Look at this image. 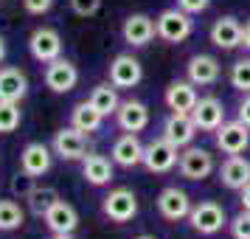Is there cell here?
Returning <instances> with one entry per match:
<instances>
[{
    "label": "cell",
    "instance_id": "obj_1",
    "mask_svg": "<svg viewBox=\"0 0 250 239\" xmlns=\"http://www.w3.org/2000/svg\"><path fill=\"white\" fill-rule=\"evenodd\" d=\"M158 37L163 43H171V45H177L183 40H188L194 31V20L188 12H183V9H166V12L158 14Z\"/></svg>",
    "mask_w": 250,
    "mask_h": 239
},
{
    "label": "cell",
    "instance_id": "obj_2",
    "mask_svg": "<svg viewBox=\"0 0 250 239\" xmlns=\"http://www.w3.org/2000/svg\"><path fill=\"white\" fill-rule=\"evenodd\" d=\"M188 222L197 234H203V237H214L219 234L222 228L228 225V214L225 208L214 200H203L200 205H191V214H188Z\"/></svg>",
    "mask_w": 250,
    "mask_h": 239
},
{
    "label": "cell",
    "instance_id": "obj_3",
    "mask_svg": "<svg viewBox=\"0 0 250 239\" xmlns=\"http://www.w3.org/2000/svg\"><path fill=\"white\" fill-rule=\"evenodd\" d=\"M177 160H180V149L174 147L171 141H166L163 135L149 141L146 147H144V166L152 174H163V172L174 169Z\"/></svg>",
    "mask_w": 250,
    "mask_h": 239
},
{
    "label": "cell",
    "instance_id": "obj_4",
    "mask_svg": "<svg viewBox=\"0 0 250 239\" xmlns=\"http://www.w3.org/2000/svg\"><path fill=\"white\" fill-rule=\"evenodd\" d=\"M28 51H31V57L37 62L48 65V62L62 57V37H59L57 28H48V25L34 28L31 37H28Z\"/></svg>",
    "mask_w": 250,
    "mask_h": 239
},
{
    "label": "cell",
    "instance_id": "obj_5",
    "mask_svg": "<svg viewBox=\"0 0 250 239\" xmlns=\"http://www.w3.org/2000/svg\"><path fill=\"white\" fill-rule=\"evenodd\" d=\"M102 211L110 222H129L138 214V197L132 189H113V192L104 197Z\"/></svg>",
    "mask_w": 250,
    "mask_h": 239
},
{
    "label": "cell",
    "instance_id": "obj_6",
    "mask_svg": "<svg viewBox=\"0 0 250 239\" xmlns=\"http://www.w3.org/2000/svg\"><path fill=\"white\" fill-rule=\"evenodd\" d=\"M177 169H180V174L186 180H205L214 172V155L200 147H183Z\"/></svg>",
    "mask_w": 250,
    "mask_h": 239
},
{
    "label": "cell",
    "instance_id": "obj_7",
    "mask_svg": "<svg viewBox=\"0 0 250 239\" xmlns=\"http://www.w3.org/2000/svg\"><path fill=\"white\" fill-rule=\"evenodd\" d=\"M51 149H54V155L62 158V160H82L84 158V152H87V135L79 132L73 124L62 127L57 135H54Z\"/></svg>",
    "mask_w": 250,
    "mask_h": 239
},
{
    "label": "cell",
    "instance_id": "obj_8",
    "mask_svg": "<svg viewBox=\"0 0 250 239\" xmlns=\"http://www.w3.org/2000/svg\"><path fill=\"white\" fill-rule=\"evenodd\" d=\"M216 147L225 155H242L250 147V127L242 121H222L216 130Z\"/></svg>",
    "mask_w": 250,
    "mask_h": 239
},
{
    "label": "cell",
    "instance_id": "obj_9",
    "mask_svg": "<svg viewBox=\"0 0 250 239\" xmlns=\"http://www.w3.org/2000/svg\"><path fill=\"white\" fill-rule=\"evenodd\" d=\"M51 163H54V155H51V149L45 144H40V141H31V144H25V149L20 152V172H23L25 177H42L48 169H51Z\"/></svg>",
    "mask_w": 250,
    "mask_h": 239
},
{
    "label": "cell",
    "instance_id": "obj_10",
    "mask_svg": "<svg viewBox=\"0 0 250 239\" xmlns=\"http://www.w3.org/2000/svg\"><path fill=\"white\" fill-rule=\"evenodd\" d=\"M141 79H144V65H141L132 54H118V57L110 62V82H113L118 90L135 87Z\"/></svg>",
    "mask_w": 250,
    "mask_h": 239
},
{
    "label": "cell",
    "instance_id": "obj_11",
    "mask_svg": "<svg viewBox=\"0 0 250 239\" xmlns=\"http://www.w3.org/2000/svg\"><path fill=\"white\" fill-rule=\"evenodd\" d=\"M76 82H79V70L76 65L70 62V59H54V62H48L45 68V85L48 90L54 93H70L76 87Z\"/></svg>",
    "mask_w": 250,
    "mask_h": 239
},
{
    "label": "cell",
    "instance_id": "obj_12",
    "mask_svg": "<svg viewBox=\"0 0 250 239\" xmlns=\"http://www.w3.org/2000/svg\"><path fill=\"white\" fill-rule=\"evenodd\" d=\"M155 34H158V25L146 14H129L124 20V25H121V37H124L126 45H132V48L149 45L155 40Z\"/></svg>",
    "mask_w": 250,
    "mask_h": 239
},
{
    "label": "cell",
    "instance_id": "obj_13",
    "mask_svg": "<svg viewBox=\"0 0 250 239\" xmlns=\"http://www.w3.org/2000/svg\"><path fill=\"white\" fill-rule=\"evenodd\" d=\"M194 135H197V124H194L191 113H171L166 121H163V138L171 141L177 149L191 147Z\"/></svg>",
    "mask_w": 250,
    "mask_h": 239
},
{
    "label": "cell",
    "instance_id": "obj_14",
    "mask_svg": "<svg viewBox=\"0 0 250 239\" xmlns=\"http://www.w3.org/2000/svg\"><path fill=\"white\" fill-rule=\"evenodd\" d=\"M191 118H194V124H197V130H203V132H216L219 124L225 121V107H222V102H219L216 96H203V99L197 102V107L191 110Z\"/></svg>",
    "mask_w": 250,
    "mask_h": 239
},
{
    "label": "cell",
    "instance_id": "obj_15",
    "mask_svg": "<svg viewBox=\"0 0 250 239\" xmlns=\"http://www.w3.org/2000/svg\"><path fill=\"white\" fill-rule=\"evenodd\" d=\"M45 219V225L54 231V234H73L76 225H79V214H76V208L68 203V200H54V203L48 205V211L42 214Z\"/></svg>",
    "mask_w": 250,
    "mask_h": 239
},
{
    "label": "cell",
    "instance_id": "obj_16",
    "mask_svg": "<svg viewBox=\"0 0 250 239\" xmlns=\"http://www.w3.org/2000/svg\"><path fill=\"white\" fill-rule=\"evenodd\" d=\"M158 211L169 222H177V219H186V217L191 214V200H188V194L177 189V186H169V189H163L158 197Z\"/></svg>",
    "mask_w": 250,
    "mask_h": 239
},
{
    "label": "cell",
    "instance_id": "obj_17",
    "mask_svg": "<svg viewBox=\"0 0 250 239\" xmlns=\"http://www.w3.org/2000/svg\"><path fill=\"white\" fill-rule=\"evenodd\" d=\"M186 73H188V82L197 85V87H208V85H214L219 79V59L211 57V54H197V57L188 59V65H186Z\"/></svg>",
    "mask_w": 250,
    "mask_h": 239
},
{
    "label": "cell",
    "instance_id": "obj_18",
    "mask_svg": "<svg viewBox=\"0 0 250 239\" xmlns=\"http://www.w3.org/2000/svg\"><path fill=\"white\" fill-rule=\"evenodd\" d=\"M115 121L124 132H141L149 124V107L144 102H138V99H126V102L118 104Z\"/></svg>",
    "mask_w": 250,
    "mask_h": 239
},
{
    "label": "cell",
    "instance_id": "obj_19",
    "mask_svg": "<svg viewBox=\"0 0 250 239\" xmlns=\"http://www.w3.org/2000/svg\"><path fill=\"white\" fill-rule=\"evenodd\" d=\"M242 37H245V25L236 17H219L211 25V43L222 51H233L236 45H242Z\"/></svg>",
    "mask_w": 250,
    "mask_h": 239
},
{
    "label": "cell",
    "instance_id": "obj_20",
    "mask_svg": "<svg viewBox=\"0 0 250 239\" xmlns=\"http://www.w3.org/2000/svg\"><path fill=\"white\" fill-rule=\"evenodd\" d=\"M113 163L132 169L138 163H144V144L138 141V132H124L113 144Z\"/></svg>",
    "mask_w": 250,
    "mask_h": 239
},
{
    "label": "cell",
    "instance_id": "obj_21",
    "mask_svg": "<svg viewBox=\"0 0 250 239\" xmlns=\"http://www.w3.org/2000/svg\"><path fill=\"white\" fill-rule=\"evenodd\" d=\"M28 93V76L14 65L0 68V99L6 102H23Z\"/></svg>",
    "mask_w": 250,
    "mask_h": 239
},
{
    "label": "cell",
    "instance_id": "obj_22",
    "mask_svg": "<svg viewBox=\"0 0 250 239\" xmlns=\"http://www.w3.org/2000/svg\"><path fill=\"white\" fill-rule=\"evenodd\" d=\"M219 180L225 183L228 189L242 192L250 183V160L242 158V155H230V158L219 166Z\"/></svg>",
    "mask_w": 250,
    "mask_h": 239
},
{
    "label": "cell",
    "instance_id": "obj_23",
    "mask_svg": "<svg viewBox=\"0 0 250 239\" xmlns=\"http://www.w3.org/2000/svg\"><path fill=\"white\" fill-rule=\"evenodd\" d=\"M194 87L197 85H191V82H171L166 87V104H169L171 113H191L197 107L200 96H197Z\"/></svg>",
    "mask_w": 250,
    "mask_h": 239
},
{
    "label": "cell",
    "instance_id": "obj_24",
    "mask_svg": "<svg viewBox=\"0 0 250 239\" xmlns=\"http://www.w3.org/2000/svg\"><path fill=\"white\" fill-rule=\"evenodd\" d=\"M82 177L90 183V186H107L113 180V160H107L104 155H84L82 158Z\"/></svg>",
    "mask_w": 250,
    "mask_h": 239
},
{
    "label": "cell",
    "instance_id": "obj_25",
    "mask_svg": "<svg viewBox=\"0 0 250 239\" xmlns=\"http://www.w3.org/2000/svg\"><path fill=\"white\" fill-rule=\"evenodd\" d=\"M102 121H104V115L99 113L90 102H79L70 110V124L76 127L79 132H84V135L99 132V130H102Z\"/></svg>",
    "mask_w": 250,
    "mask_h": 239
},
{
    "label": "cell",
    "instance_id": "obj_26",
    "mask_svg": "<svg viewBox=\"0 0 250 239\" xmlns=\"http://www.w3.org/2000/svg\"><path fill=\"white\" fill-rule=\"evenodd\" d=\"M87 102L99 110V113L107 118V115H113L115 110H118V104H121V99H118V87H115L113 82H104V85H96L90 93V99Z\"/></svg>",
    "mask_w": 250,
    "mask_h": 239
},
{
    "label": "cell",
    "instance_id": "obj_27",
    "mask_svg": "<svg viewBox=\"0 0 250 239\" xmlns=\"http://www.w3.org/2000/svg\"><path fill=\"white\" fill-rule=\"evenodd\" d=\"M25 222V211L17 200H0V231H17Z\"/></svg>",
    "mask_w": 250,
    "mask_h": 239
},
{
    "label": "cell",
    "instance_id": "obj_28",
    "mask_svg": "<svg viewBox=\"0 0 250 239\" xmlns=\"http://www.w3.org/2000/svg\"><path fill=\"white\" fill-rule=\"evenodd\" d=\"M20 121H23L20 102H6V99H0V132H3V135L14 132V130L20 127Z\"/></svg>",
    "mask_w": 250,
    "mask_h": 239
},
{
    "label": "cell",
    "instance_id": "obj_29",
    "mask_svg": "<svg viewBox=\"0 0 250 239\" xmlns=\"http://www.w3.org/2000/svg\"><path fill=\"white\" fill-rule=\"evenodd\" d=\"M230 85L242 93H250V59H236L230 65Z\"/></svg>",
    "mask_w": 250,
    "mask_h": 239
},
{
    "label": "cell",
    "instance_id": "obj_30",
    "mask_svg": "<svg viewBox=\"0 0 250 239\" xmlns=\"http://www.w3.org/2000/svg\"><path fill=\"white\" fill-rule=\"evenodd\" d=\"M230 234L233 239H250V211H239L230 219Z\"/></svg>",
    "mask_w": 250,
    "mask_h": 239
},
{
    "label": "cell",
    "instance_id": "obj_31",
    "mask_svg": "<svg viewBox=\"0 0 250 239\" xmlns=\"http://www.w3.org/2000/svg\"><path fill=\"white\" fill-rule=\"evenodd\" d=\"M28 197H31V205H34L37 214H45L48 205L57 200V192H54V189H42V192H31Z\"/></svg>",
    "mask_w": 250,
    "mask_h": 239
},
{
    "label": "cell",
    "instance_id": "obj_32",
    "mask_svg": "<svg viewBox=\"0 0 250 239\" xmlns=\"http://www.w3.org/2000/svg\"><path fill=\"white\" fill-rule=\"evenodd\" d=\"M70 9L79 17H93V14L102 9V0H70Z\"/></svg>",
    "mask_w": 250,
    "mask_h": 239
},
{
    "label": "cell",
    "instance_id": "obj_33",
    "mask_svg": "<svg viewBox=\"0 0 250 239\" xmlns=\"http://www.w3.org/2000/svg\"><path fill=\"white\" fill-rule=\"evenodd\" d=\"M23 6H25V12L28 14H48L51 9H54V0H23Z\"/></svg>",
    "mask_w": 250,
    "mask_h": 239
},
{
    "label": "cell",
    "instance_id": "obj_34",
    "mask_svg": "<svg viewBox=\"0 0 250 239\" xmlns=\"http://www.w3.org/2000/svg\"><path fill=\"white\" fill-rule=\"evenodd\" d=\"M208 6H211V0H177V9H183V12H188V14H200Z\"/></svg>",
    "mask_w": 250,
    "mask_h": 239
},
{
    "label": "cell",
    "instance_id": "obj_35",
    "mask_svg": "<svg viewBox=\"0 0 250 239\" xmlns=\"http://www.w3.org/2000/svg\"><path fill=\"white\" fill-rule=\"evenodd\" d=\"M239 121L250 127V93L242 99V104H239Z\"/></svg>",
    "mask_w": 250,
    "mask_h": 239
},
{
    "label": "cell",
    "instance_id": "obj_36",
    "mask_svg": "<svg viewBox=\"0 0 250 239\" xmlns=\"http://www.w3.org/2000/svg\"><path fill=\"white\" fill-rule=\"evenodd\" d=\"M239 205H242V211H250V183L239 192Z\"/></svg>",
    "mask_w": 250,
    "mask_h": 239
},
{
    "label": "cell",
    "instance_id": "obj_37",
    "mask_svg": "<svg viewBox=\"0 0 250 239\" xmlns=\"http://www.w3.org/2000/svg\"><path fill=\"white\" fill-rule=\"evenodd\" d=\"M242 45H245V48H250V20L245 23V37H242Z\"/></svg>",
    "mask_w": 250,
    "mask_h": 239
},
{
    "label": "cell",
    "instance_id": "obj_38",
    "mask_svg": "<svg viewBox=\"0 0 250 239\" xmlns=\"http://www.w3.org/2000/svg\"><path fill=\"white\" fill-rule=\"evenodd\" d=\"M3 59H6V40L0 37V62H3Z\"/></svg>",
    "mask_w": 250,
    "mask_h": 239
},
{
    "label": "cell",
    "instance_id": "obj_39",
    "mask_svg": "<svg viewBox=\"0 0 250 239\" xmlns=\"http://www.w3.org/2000/svg\"><path fill=\"white\" fill-rule=\"evenodd\" d=\"M51 239H73V237H70V234H54Z\"/></svg>",
    "mask_w": 250,
    "mask_h": 239
},
{
    "label": "cell",
    "instance_id": "obj_40",
    "mask_svg": "<svg viewBox=\"0 0 250 239\" xmlns=\"http://www.w3.org/2000/svg\"><path fill=\"white\" fill-rule=\"evenodd\" d=\"M135 239H155V237H149V234H141V237H135Z\"/></svg>",
    "mask_w": 250,
    "mask_h": 239
}]
</instances>
